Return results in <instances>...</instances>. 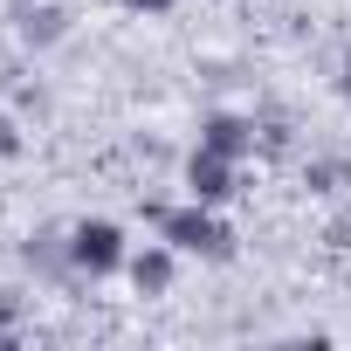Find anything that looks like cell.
Listing matches in <instances>:
<instances>
[{
  "label": "cell",
  "instance_id": "cell-5",
  "mask_svg": "<svg viewBox=\"0 0 351 351\" xmlns=\"http://www.w3.org/2000/svg\"><path fill=\"white\" fill-rule=\"evenodd\" d=\"M200 145L241 165V158H255V117H241V110H207V117H200Z\"/></svg>",
  "mask_w": 351,
  "mask_h": 351
},
{
  "label": "cell",
  "instance_id": "cell-7",
  "mask_svg": "<svg viewBox=\"0 0 351 351\" xmlns=\"http://www.w3.org/2000/svg\"><path fill=\"white\" fill-rule=\"evenodd\" d=\"M117 8H124V14H145V21H165L180 0H117Z\"/></svg>",
  "mask_w": 351,
  "mask_h": 351
},
{
  "label": "cell",
  "instance_id": "cell-8",
  "mask_svg": "<svg viewBox=\"0 0 351 351\" xmlns=\"http://www.w3.org/2000/svg\"><path fill=\"white\" fill-rule=\"evenodd\" d=\"M21 145H28V138H21V124L0 110V158H21Z\"/></svg>",
  "mask_w": 351,
  "mask_h": 351
},
{
  "label": "cell",
  "instance_id": "cell-10",
  "mask_svg": "<svg viewBox=\"0 0 351 351\" xmlns=\"http://www.w3.org/2000/svg\"><path fill=\"white\" fill-rule=\"evenodd\" d=\"M344 104H351V76H344Z\"/></svg>",
  "mask_w": 351,
  "mask_h": 351
},
{
  "label": "cell",
  "instance_id": "cell-6",
  "mask_svg": "<svg viewBox=\"0 0 351 351\" xmlns=\"http://www.w3.org/2000/svg\"><path fill=\"white\" fill-rule=\"evenodd\" d=\"M14 35L28 49H56L69 35V8H62V0H28V8H14Z\"/></svg>",
  "mask_w": 351,
  "mask_h": 351
},
{
  "label": "cell",
  "instance_id": "cell-9",
  "mask_svg": "<svg viewBox=\"0 0 351 351\" xmlns=\"http://www.w3.org/2000/svg\"><path fill=\"white\" fill-rule=\"evenodd\" d=\"M14 317H21V296H14V289H0V330H14Z\"/></svg>",
  "mask_w": 351,
  "mask_h": 351
},
{
  "label": "cell",
  "instance_id": "cell-3",
  "mask_svg": "<svg viewBox=\"0 0 351 351\" xmlns=\"http://www.w3.org/2000/svg\"><path fill=\"white\" fill-rule=\"evenodd\" d=\"M234 180H241V165H234V158H221V152L193 145V158H186V200L221 207V200H234Z\"/></svg>",
  "mask_w": 351,
  "mask_h": 351
},
{
  "label": "cell",
  "instance_id": "cell-2",
  "mask_svg": "<svg viewBox=\"0 0 351 351\" xmlns=\"http://www.w3.org/2000/svg\"><path fill=\"white\" fill-rule=\"evenodd\" d=\"M62 255H69V269L76 276H117L124 262H131V241H124V228L117 221H76L69 228V241H62Z\"/></svg>",
  "mask_w": 351,
  "mask_h": 351
},
{
  "label": "cell",
  "instance_id": "cell-1",
  "mask_svg": "<svg viewBox=\"0 0 351 351\" xmlns=\"http://www.w3.org/2000/svg\"><path fill=\"white\" fill-rule=\"evenodd\" d=\"M152 221H158V241H172L180 255H200V262H228V255H234V228H228L214 207H200V200L158 207Z\"/></svg>",
  "mask_w": 351,
  "mask_h": 351
},
{
  "label": "cell",
  "instance_id": "cell-4",
  "mask_svg": "<svg viewBox=\"0 0 351 351\" xmlns=\"http://www.w3.org/2000/svg\"><path fill=\"white\" fill-rule=\"evenodd\" d=\"M124 276H131V289H138V296H165V289H172V276H180V248H172V241H145V248H131Z\"/></svg>",
  "mask_w": 351,
  "mask_h": 351
}]
</instances>
